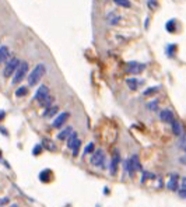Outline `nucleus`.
<instances>
[{
  "label": "nucleus",
  "mask_w": 186,
  "mask_h": 207,
  "mask_svg": "<svg viewBox=\"0 0 186 207\" xmlns=\"http://www.w3.org/2000/svg\"><path fill=\"white\" fill-rule=\"evenodd\" d=\"M46 74V64L45 63H38L28 74V85L34 87L42 80V77Z\"/></svg>",
  "instance_id": "f257e3e1"
},
{
  "label": "nucleus",
  "mask_w": 186,
  "mask_h": 207,
  "mask_svg": "<svg viewBox=\"0 0 186 207\" xmlns=\"http://www.w3.org/2000/svg\"><path fill=\"white\" fill-rule=\"evenodd\" d=\"M28 62H21V63H20V66L17 67V70H15V73L13 74V79H11V83L13 84H20V83L22 81V80L25 79V76H27V71H28Z\"/></svg>",
  "instance_id": "f03ea898"
},
{
  "label": "nucleus",
  "mask_w": 186,
  "mask_h": 207,
  "mask_svg": "<svg viewBox=\"0 0 186 207\" xmlns=\"http://www.w3.org/2000/svg\"><path fill=\"white\" fill-rule=\"evenodd\" d=\"M20 63H21V60H20L18 58H10L9 60L6 62V64H4L3 77H11L13 74L15 73L17 67L20 66Z\"/></svg>",
  "instance_id": "7ed1b4c3"
},
{
  "label": "nucleus",
  "mask_w": 186,
  "mask_h": 207,
  "mask_svg": "<svg viewBox=\"0 0 186 207\" xmlns=\"http://www.w3.org/2000/svg\"><path fill=\"white\" fill-rule=\"evenodd\" d=\"M146 63H141L137 60H130L125 64V71L130 74H140L146 70Z\"/></svg>",
  "instance_id": "20e7f679"
},
{
  "label": "nucleus",
  "mask_w": 186,
  "mask_h": 207,
  "mask_svg": "<svg viewBox=\"0 0 186 207\" xmlns=\"http://www.w3.org/2000/svg\"><path fill=\"white\" fill-rule=\"evenodd\" d=\"M80 146H81V140L77 137V133H74V132H73V133L69 136V139H67V147L71 150V152H73L74 157L79 154Z\"/></svg>",
  "instance_id": "39448f33"
},
{
  "label": "nucleus",
  "mask_w": 186,
  "mask_h": 207,
  "mask_svg": "<svg viewBox=\"0 0 186 207\" xmlns=\"http://www.w3.org/2000/svg\"><path fill=\"white\" fill-rule=\"evenodd\" d=\"M105 152H104V150H101V148H98V150H95L94 152H92V157H91V164L94 165V167H99V168H102L104 167V164H105Z\"/></svg>",
  "instance_id": "423d86ee"
},
{
  "label": "nucleus",
  "mask_w": 186,
  "mask_h": 207,
  "mask_svg": "<svg viewBox=\"0 0 186 207\" xmlns=\"http://www.w3.org/2000/svg\"><path fill=\"white\" fill-rule=\"evenodd\" d=\"M51 95V91H49V88L46 87L45 84H41L39 87L37 88V91H35V95H34V99L38 101V104H41L42 101H45L46 98Z\"/></svg>",
  "instance_id": "0eeeda50"
},
{
  "label": "nucleus",
  "mask_w": 186,
  "mask_h": 207,
  "mask_svg": "<svg viewBox=\"0 0 186 207\" xmlns=\"http://www.w3.org/2000/svg\"><path fill=\"white\" fill-rule=\"evenodd\" d=\"M105 21L111 27H116V25H119L120 21H122V14H119V13H116V11H111L105 15Z\"/></svg>",
  "instance_id": "6e6552de"
},
{
  "label": "nucleus",
  "mask_w": 186,
  "mask_h": 207,
  "mask_svg": "<svg viewBox=\"0 0 186 207\" xmlns=\"http://www.w3.org/2000/svg\"><path fill=\"white\" fill-rule=\"evenodd\" d=\"M69 118H70V113H69V112H60V113H59V115L55 118V120L52 122V128L60 129L62 126H63L64 123L69 120Z\"/></svg>",
  "instance_id": "1a4fd4ad"
},
{
  "label": "nucleus",
  "mask_w": 186,
  "mask_h": 207,
  "mask_svg": "<svg viewBox=\"0 0 186 207\" xmlns=\"http://www.w3.org/2000/svg\"><path fill=\"white\" fill-rule=\"evenodd\" d=\"M160 119L165 123H172V120H175L174 113H172L171 109H162L160 112Z\"/></svg>",
  "instance_id": "9d476101"
},
{
  "label": "nucleus",
  "mask_w": 186,
  "mask_h": 207,
  "mask_svg": "<svg viewBox=\"0 0 186 207\" xmlns=\"http://www.w3.org/2000/svg\"><path fill=\"white\" fill-rule=\"evenodd\" d=\"M10 59V49L7 46H0V64Z\"/></svg>",
  "instance_id": "9b49d317"
},
{
  "label": "nucleus",
  "mask_w": 186,
  "mask_h": 207,
  "mask_svg": "<svg viewBox=\"0 0 186 207\" xmlns=\"http://www.w3.org/2000/svg\"><path fill=\"white\" fill-rule=\"evenodd\" d=\"M73 128L71 126H67V128H64L63 130H60V133L58 134V140H67L69 139V136H70L71 133H73Z\"/></svg>",
  "instance_id": "f8f14e48"
},
{
  "label": "nucleus",
  "mask_w": 186,
  "mask_h": 207,
  "mask_svg": "<svg viewBox=\"0 0 186 207\" xmlns=\"http://www.w3.org/2000/svg\"><path fill=\"white\" fill-rule=\"evenodd\" d=\"M126 84H127V87L131 91H136V90H139V87L143 84V81H141V80L139 81L137 79H127L126 80Z\"/></svg>",
  "instance_id": "ddd939ff"
},
{
  "label": "nucleus",
  "mask_w": 186,
  "mask_h": 207,
  "mask_svg": "<svg viewBox=\"0 0 186 207\" xmlns=\"http://www.w3.org/2000/svg\"><path fill=\"white\" fill-rule=\"evenodd\" d=\"M167 188L169 189V190H172V192H175V190H178V175H176V174L171 175V179L168 181V183H167Z\"/></svg>",
  "instance_id": "4468645a"
},
{
  "label": "nucleus",
  "mask_w": 186,
  "mask_h": 207,
  "mask_svg": "<svg viewBox=\"0 0 186 207\" xmlns=\"http://www.w3.org/2000/svg\"><path fill=\"white\" fill-rule=\"evenodd\" d=\"M119 154L118 152H115V155H113V158L112 161H111V167H109V171H111V174L115 175L116 174V171H118V164H119Z\"/></svg>",
  "instance_id": "2eb2a0df"
},
{
  "label": "nucleus",
  "mask_w": 186,
  "mask_h": 207,
  "mask_svg": "<svg viewBox=\"0 0 186 207\" xmlns=\"http://www.w3.org/2000/svg\"><path fill=\"white\" fill-rule=\"evenodd\" d=\"M59 112V108L56 105H51V107L45 108V112H43V118H52L56 113Z\"/></svg>",
  "instance_id": "dca6fc26"
},
{
  "label": "nucleus",
  "mask_w": 186,
  "mask_h": 207,
  "mask_svg": "<svg viewBox=\"0 0 186 207\" xmlns=\"http://www.w3.org/2000/svg\"><path fill=\"white\" fill-rule=\"evenodd\" d=\"M129 161H130V165H131V168L134 169V172H136V171H139V169H141L140 160H139V157H137L136 154H134V155H131L130 158H129Z\"/></svg>",
  "instance_id": "f3484780"
},
{
  "label": "nucleus",
  "mask_w": 186,
  "mask_h": 207,
  "mask_svg": "<svg viewBox=\"0 0 186 207\" xmlns=\"http://www.w3.org/2000/svg\"><path fill=\"white\" fill-rule=\"evenodd\" d=\"M171 128H172V133L175 136H182V126H180V123L178 120H172Z\"/></svg>",
  "instance_id": "a211bd4d"
},
{
  "label": "nucleus",
  "mask_w": 186,
  "mask_h": 207,
  "mask_svg": "<svg viewBox=\"0 0 186 207\" xmlns=\"http://www.w3.org/2000/svg\"><path fill=\"white\" fill-rule=\"evenodd\" d=\"M51 175H52V171H51V169H43V171H41V174H39L41 182H43V183L49 182V181H51Z\"/></svg>",
  "instance_id": "6ab92c4d"
},
{
  "label": "nucleus",
  "mask_w": 186,
  "mask_h": 207,
  "mask_svg": "<svg viewBox=\"0 0 186 207\" xmlns=\"http://www.w3.org/2000/svg\"><path fill=\"white\" fill-rule=\"evenodd\" d=\"M116 6L123 7V9H131V2L130 0H112Z\"/></svg>",
  "instance_id": "aec40b11"
},
{
  "label": "nucleus",
  "mask_w": 186,
  "mask_h": 207,
  "mask_svg": "<svg viewBox=\"0 0 186 207\" xmlns=\"http://www.w3.org/2000/svg\"><path fill=\"white\" fill-rule=\"evenodd\" d=\"M165 30L168 32H175L176 31V20H168L165 24Z\"/></svg>",
  "instance_id": "412c9836"
},
{
  "label": "nucleus",
  "mask_w": 186,
  "mask_h": 207,
  "mask_svg": "<svg viewBox=\"0 0 186 207\" xmlns=\"http://www.w3.org/2000/svg\"><path fill=\"white\" fill-rule=\"evenodd\" d=\"M175 52H176V45H175V43H169V45H167V51H165L167 56H169V58H175Z\"/></svg>",
  "instance_id": "4be33fe9"
},
{
  "label": "nucleus",
  "mask_w": 186,
  "mask_h": 207,
  "mask_svg": "<svg viewBox=\"0 0 186 207\" xmlns=\"http://www.w3.org/2000/svg\"><path fill=\"white\" fill-rule=\"evenodd\" d=\"M28 94V87L27 85H21V87H18V88L15 90V97H25V95Z\"/></svg>",
  "instance_id": "5701e85b"
},
{
  "label": "nucleus",
  "mask_w": 186,
  "mask_h": 207,
  "mask_svg": "<svg viewBox=\"0 0 186 207\" xmlns=\"http://www.w3.org/2000/svg\"><path fill=\"white\" fill-rule=\"evenodd\" d=\"M158 91H160V87L157 85V87H151V88H147L146 91L143 92V95H146V97H151V95H156Z\"/></svg>",
  "instance_id": "b1692460"
},
{
  "label": "nucleus",
  "mask_w": 186,
  "mask_h": 207,
  "mask_svg": "<svg viewBox=\"0 0 186 207\" xmlns=\"http://www.w3.org/2000/svg\"><path fill=\"white\" fill-rule=\"evenodd\" d=\"M146 108L148 111H157V109H158V99H154V101H150V102H147Z\"/></svg>",
  "instance_id": "393cba45"
},
{
  "label": "nucleus",
  "mask_w": 186,
  "mask_h": 207,
  "mask_svg": "<svg viewBox=\"0 0 186 207\" xmlns=\"http://www.w3.org/2000/svg\"><path fill=\"white\" fill-rule=\"evenodd\" d=\"M123 165H125V169L129 172V175H131V177H133V175H134V169H133V168H131V165H130V161H129V160H126V161L123 162Z\"/></svg>",
  "instance_id": "a878e982"
},
{
  "label": "nucleus",
  "mask_w": 186,
  "mask_h": 207,
  "mask_svg": "<svg viewBox=\"0 0 186 207\" xmlns=\"http://www.w3.org/2000/svg\"><path fill=\"white\" fill-rule=\"evenodd\" d=\"M94 143H88L86 146V148H84V152H83V154H92V152H94Z\"/></svg>",
  "instance_id": "bb28decb"
},
{
  "label": "nucleus",
  "mask_w": 186,
  "mask_h": 207,
  "mask_svg": "<svg viewBox=\"0 0 186 207\" xmlns=\"http://www.w3.org/2000/svg\"><path fill=\"white\" fill-rule=\"evenodd\" d=\"M42 146H43V147H46V148H51L52 151H53V150H56V146H55V144H53L51 140H43Z\"/></svg>",
  "instance_id": "cd10ccee"
},
{
  "label": "nucleus",
  "mask_w": 186,
  "mask_h": 207,
  "mask_svg": "<svg viewBox=\"0 0 186 207\" xmlns=\"http://www.w3.org/2000/svg\"><path fill=\"white\" fill-rule=\"evenodd\" d=\"M156 175L151 174V172H143V178H141V182H146L147 179H154Z\"/></svg>",
  "instance_id": "c85d7f7f"
},
{
  "label": "nucleus",
  "mask_w": 186,
  "mask_h": 207,
  "mask_svg": "<svg viewBox=\"0 0 186 207\" xmlns=\"http://www.w3.org/2000/svg\"><path fill=\"white\" fill-rule=\"evenodd\" d=\"M147 6H148L150 9L156 10L157 7H158V2H157V0H148V2H147Z\"/></svg>",
  "instance_id": "c756f323"
},
{
  "label": "nucleus",
  "mask_w": 186,
  "mask_h": 207,
  "mask_svg": "<svg viewBox=\"0 0 186 207\" xmlns=\"http://www.w3.org/2000/svg\"><path fill=\"white\" fill-rule=\"evenodd\" d=\"M42 148H43L42 144H37V146L34 147V150H32V154H34V155H38L41 151H42Z\"/></svg>",
  "instance_id": "7c9ffc66"
},
{
  "label": "nucleus",
  "mask_w": 186,
  "mask_h": 207,
  "mask_svg": "<svg viewBox=\"0 0 186 207\" xmlns=\"http://www.w3.org/2000/svg\"><path fill=\"white\" fill-rule=\"evenodd\" d=\"M178 193H179V196H180L182 199H186V189H185V188H183V189H180V190H179Z\"/></svg>",
  "instance_id": "2f4dec72"
},
{
  "label": "nucleus",
  "mask_w": 186,
  "mask_h": 207,
  "mask_svg": "<svg viewBox=\"0 0 186 207\" xmlns=\"http://www.w3.org/2000/svg\"><path fill=\"white\" fill-rule=\"evenodd\" d=\"M180 146H182V148L185 150V152H186V137H182V144H180Z\"/></svg>",
  "instance_id": "473e14b6"
},
{
  "label": "nucleus",
  "mask_w": 186,
  "mask_h": 207,
  "mask_svg": "<svg viewBox=\"0 0 186 207\" xmlns=\"http://www.w3.org/2000/svg\"><path fill=\"white\" fill-rule=\"evenodd\" d=\"M0 132H2V134H4V136H9V133H7L6 129H3L2 126H0Z\"/></svg>",
  "instance_id": "72a5a7b5"
},
{
  "label": "nucleus",
  "mask_w": 186,
  "mask_h": 207,
  "mask_svg": "<svg viewBox=\"0 0 186 207\" xmlns=\"http://www.w3.org/2000/svg\"><path fill=\"white\" fill-rule=\"evenodd\" d=\"M180 183H182V188L186 189V178H182V179H180Z\"/></svg>",
  "instance_id": "f704fd0d"
},
{
  "label": "nucleus",
  "mask_w": 186,
  "mask_h": 207,
  "mask_svg": "<svg viewBox=\"0 0 186 207\" xmlns=\"http://www.w3.org/2000/svg\"><path fill=\"white\" fill-rule=\"evenodd\" d=\"M4 116H6V112L0 109V120H2V119H4Z\"/></svg>",
  "instance_id": "c9c22d12"
},
{
  "label": "nucleus",
  "mask_w": 186,
  "mask_h": 207,
  "mask_svg": "<svg viewBox=\"0 0 186 207\" xmlns=\"http://www.w3.org/2000/svg\"><path fill=\"white\" fill-rule=\"evenodd\" d=\"M0 158H2V150H0Z\"/></svg>",
  "instance_id": "e433bc0d"
}]
</instances>
